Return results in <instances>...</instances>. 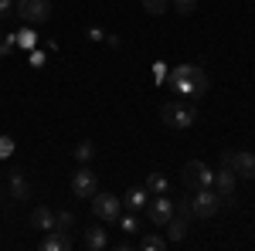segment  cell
Returning <instances> with one entry per match:
<instances>
[{"label": "cell", "instance_id": "cell-1", "mask_svg": "<svg viewBox=\"0 0 255 251\" xmlns=\"http://www.w3.org/2000/svg\"><path fill=\"white\" fill-rule=\"evenodd\" d=\"M167 82H170V88H174L180 98H204L208 95V72L201 68V65H177L174 72L167 75Z\"/></svg>", "mask_w": 255, "mask_h": 251}, {"label": "cell", "instance_id": "cell-2", "mask_svg": "<svg viewBox=\"0 0 255 251\" xmlns=\"http://www.w3.org/2000/svg\"><path fill=\"white\" fill-rule=\"evenodd\" d=\"M160 119L167 129H191L197 122V109L187 102H163L160 105Z\"/></svg>", "mask_w": 255, "mask_h": 251}, {"label": "cell", "instance_id": "cell-3", "mask_svg": "<svg viewBox=\"0 0 255 251\" xmlns=\"http://www.w3.org/2000/svg\"><path fill=\"white\" fill-rule=\"evenodd\" d=\"M187 204H191V214H194V217L208 221V217H215V214H218L221 197H218L215 187H197V190L187 193Z\"/></svg>", "mask_w": 255, "mask_h": 251}, {"label": "cell", "instance_id": "cell-4", "mask_svg": "<svg viewBox=\"0 0 255 251\" xmlns=\"http://www.w3.org/2000/svg\"><path fill=\"white\" fill-rule=\"evenodd\" d=\"M180 180H184L187 193L197 190V187H215V170H211L208 163H201V160H191V163L180 170Z\"/></svg>", "mask_w": 255, "mask_h": 251}, {"label": "cell", "instance_id": "cell-5", "mask_svg": "<svg viewBox=\"0 0 255 251\" xmlns=\"http://www.w3.org/2000/svg\"><path fill=\"white\" fill-rule=\"evenodd\" d=\"M14 14H17L24 24H44L51 17V0H17L14 3Z\"/></svg>", "mask_w": 255, "mask_h": 251}, {"label": "cell", "instance_id": "cell-6", "mask_svg": "<svg viewBox=\"0 0 255 251\" xmlns=\"http://www.w3.org/2000/svg\"><path fill=\"white\" fill-rule=\"evenodd\" d=\"M92 214H96L99 221H116L119 214H123V200H119L116 193H92Z\"/></svg>", "mask_w": 255, "mask_h": 251}, {"label": "cell", "instance_id": "cell-7", "mask_svg": "<svg viewBox=\"0 0 255 251\" xmlns=\"http://www.w3.org/2000/svg\"><path fill=\"white\" fill-rule=\"evenodd\" d=\"M221 163L232 167V173H235V176L255 180V156L252 153H245V150H242V153H232V150H228V153H221Z\"/></svg>", "mask_w": 255, "mask_h": 251}, {"label": "cell", "instance_id": "cell-8", "mask_svg": "<svg viewBox=\"0 0 255 251\" xmlns=\"http://www.w3.org/2000/svg\"><path fill=\"white\" fill-rule=\"evenodd\" d=\"M96 190H99V180H96V173H92V170H89V167L82 163V170H79L75 176H72V193H75L79 200H89V197H92Z\"/></svg>", "mask_w": 255, "mask_h": 251}, {"label": "cell", "instance_id": "cell-9", "mask_svg": "<svg viewBox=\"0 0 255 251\" xmlns=\"http://www.w3.org/2000/svg\"><path fill=\"white\" fill-rule=\"evenodd\" d=\"M150 224L153 228H163L170 217H174V200H167V193H157L153 200H150Z\"/></svg>", "mask_w": 255, "mask_h": 251}, {"label": "cell", "instance_id": "cell-10", "mask_svg": "<svg viewBox=\"0 0 255 251\" xmlns=\"http://www.w3.org/2000/svg\"><path fill=\"white\" fill-rule=\"evenodd\" d=\"M82 248L106 251V248H109V234H106V228H99V224H85V228H82Z\"/></svg>", "mask_w": 255, "mask_h": 251}, {"label": "cell", "instance_id": "cell-11", "mask_svg": "<svg viewBox=\"0 0 255 251\" xmlns=\"http://www.w3.org/2000/svg\"><path fill=\"white\" fill-rule=\"evenodd\" d=\"M7 193H10V200H27L31 197V183H27L24 170H10L7 173Z\"/></svg>", "mask_w": 255, "mask_h": 251}, {"label": "cell", "instance_id": "cell-12", "mask_svg": "<svg viewBox=\"0 0 255 251\" xmlns=\"http://www.w3.org/2000/svg\"><path fill=\"white\" fill-rule=\"evenodd\" d=\"M163 228H167V241H184V238H187V228H191V214L174 211V217H170Z\"/></svg>", "mask_w": 255, "mask_h": 251}, {"label": "cell", "instance_id": "cell-13", "mask_svg": "<svg viewBox=\"0 0 255 251\" xmlns=\"http://www.w3.org/2000/svg\"><path fill=\"white\" fill-rule=\"evenodd\" d=\"M235 183H238V176L232 173V167H225V163H221V170L215 173V190H218V197H232V193H235Z\"/></svg>", "mask_w": 255, "mask_h": 251}, {"label": "cell", "instance_id": "cell-14", "mask_svg": "<svg viewBox=\"0 0 255 251\" xmlns=\"http://www.w3.org/2000/svg\"><path fill=\"white\" fill-rule=\"evenodd\" d=\"M31 228H38V231H55V211L51 207H34L31 211Z\"/></svg>", "mask_w": 255, "mask_h": 251}, {"label": "cell", "instance_id": "cell-15", "mask_svg": "<svg viewBox=\"0 0 255 251\" xmlns=\"http://www.w3.org/2000/svg\"><path fill=\"white\" fill-rule=\"evenodd\" d=\"M123 204H126L129 211H143V207L150 204V190H146V187H133V190H126Z\"/></svg>", "mask_w": 255, "mask_h": 251}, {"label": "cell", "instance_id": "cell-16", "mask_svg": "<svg viewBox=\"0 0 255 251\" xmlns=\"http://www.w3.org/2000/svg\"><path fill=\"white\" fill-rule=\"evenodd\" d=\"M41 248H44V251H68V248H72V238L61 234V231H48V238L41 241Z\"/></svg>", "mask_w": 255, "mask_h": 251}, {"label": "cell", "instance_id": "cell-17", "mask_svg": "<svg viewBox=\"0 0 255 251\" xmlns=\"http://www.w3.org/2000/svg\"><path fill=\"white\" fill-rule=\"evenodd\" d=\"M34 44H38V34L31 31V24H24V31H17V48H24V51H34Z\"/></svg>", "mask_w": 255, "mask_h": 251}, {"label": "cell", "instance_id": "cell-18", "mask_svg": "<svg viewBox=\"0 0 255 251\" xmlns=\"http://www.w3.org/2000/svg\"><path fill=\"white\" fill-rule=\"evenodd\" d=\"M72 228H75V214H72V211H58V214H55V231L68 234Z\"/></svg>", "mask_w": 255, "mask_h": 251}, {"label": "cell", "instance_id": "cell-19", "mask_svg": "<svg viewBox=\"0 0 255 251\" xmlns=\"http://www.w3.org/2000/svg\"><path fill=\"white\" fill-rule=\"evenodd\" d=\"M163 245H167L163 234H143V238H139V248H143V251H160Z\"/></svg>", "mask_w": 255, "mask_h": 251}, {"label": "cell", "instance_id": "cell-20", "mask_svg": "<svg viewBox=\"0 0 255 251\" xmlns=\"http://www.w3.org/2000/svg\"><path fill=\"white\" fill-rule=\"evenodd\" d=\"M146 190L153 193V197H157V193H167V176L163 173H150L146 176Z\"/></svg>", "mask_w": 255, "mask_h": 251}, {"label": "cell", "instance_id": "cell-21", "mask_svg": "<svg viewBox=\"0 0 255 251\" xmlns=\"http://www.w3.org/2000/svg\"><path fill=\"white\" fill-rule=\"evenodd\" d=\"M92 156H96V146H92L89 139H82L79 146H75V160H79V163H89Z\"/></svg>", "mask_w": 255, "mask_h": 251}, {"label": "cell", "instance_id": "cell-22", "mask_svg": "<svg viewBox=\"0 0 255 251\" xmlns=\"http://www.w3.org/2000/svg\"><path fill=\"white\" fill-rule=\"evenodd\" d=\"M116 221H119V228H123L126 234H136V231H139V221H136V214H119Z\"/></svg>", "mask_w": 255, "mask_h": 251}, {"label": "cell", "instance_id": "cell-23", "mask_svg": "<svg viewBox=\"0 0 255 251\" xmlns=\"http://www.w3.org/2000/svg\"><path fill=\"white\" fill-rule=\"evenodd\" d=\"M167 7H170V0H143V10H146V14H153V17H160Z\"/></svg>", "mask_w": 255, "mask_h": 251}, {"label": "cell", "instance_id": "cell-24", "mask_svg": "<svg viewBox=\"0 0 255 251\" xmlns=\"http://www.w3.org/2000/svg\"><path fill=\"white\" fill-rule=\"evenodd\" d=\"M14 48H17V34H3L0 38V55H10Z\"/></svg>", "mask_w": 255, "mask_h": 251}, {"label": "cell", "instance_id": "cell-25", "mask_svg": "<svg viewBox=\"0 0 255 251\" xmlns=\"http://www.w3.org/2000/svg\"><path fill=\"white\" fill-rule=\"evenodd\" d=\"M7 156H14V139L10 136H0V160H7Z\"/></svg>", "mask_w": 255, "mask_h": 251}, {"label": "cell", "instance_id": "cell-26", "mask_svg": "<svg viewBox=\"0 0 255 251\" xmlns=\"http://www.w3.org/2000/svg\"><path fill=\"white\" fill-rule=\"evenodd\" d=\"M174 7H177V14H194L197 0H174Z\"/></svg>", "mask_w": 255, "mask_h": 251}, {"label": "cell", "instance_id": "cell-27", "mask_svg": "<svg viewBox=\"0 0 255 251\" xmlns=\"http://www.w3.org/2000/svg\"><path fill=\"white\" fill-rule=\"evenodd\" d=\"M48 55H51L48 48H44V51H31V68H44V61H48Z\"/></svg>", "mask_w": 255, "mask_h": 251}, {"label": "cell", "instance_id": "cell-28", "mask_svg": "<svg viewBox=\"0 0 255 251\" xmlns=\"http://www.w3.org/2000/svg\"><path fill=\"white\" fill-rule=\"evenodd\" d=\"M85 38H89V41H106V31H102L99 24H92V27L85 31Z\"/></svg>", "mask_w": 255, "mask_h": 251}, {"label": "cell", "instance_id": "cell-29", "mask_svg": "<svg viewBox=\"0 0 255 251\" xmlns=\"http://www.w3.org/2000/svg\"><path fill=\"white\" fill-rule=\"evenodd\" d=\"M14 14V0H0V20Z\"/></svg>", "mask_w": 255, "mask_h": 251}, {"label": "cell", "instance_id": "cell-30", "mask_svg": "<svg viewBox=\"0 0 255 251\" xmlns=\"http://www.w3.org/2000/svg\"><path fill=\"white\" fill-rule=\"evenodd\" d=\"M153 75H157V82H163V78H167V65H163V61H157V68H153Z\"/></svg>", "mask_w": 255, "mask_h": 251}, {"label": "cell", "instance_id": "cell-31", "mask_svg": "<svg viewBox=\"0 0 255 251\" xmlns=\"http://www.w3.org/2000/svg\"><path fill=\"white\" fill-rule=\"evenodd\" d=\"M0 38H3V31H0Z\"/></svg>", "mask_w": 255, "mask_h": 251}]
</instances>
